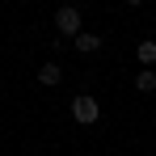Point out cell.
Instances as JSON below:
<instances>
[{
  "label": "cell",
  "instance_id": "6da1fadb",
  "mask_svg": "<svg viewBox=\"0 0 156 156\" xmlns=\"http://www.w3.org/2000/svg\"><path fill=\"white\" fill-rule=\"evenodd\" d=\"M72 118H76L80 127H93V122L101 118V105H97V97H89V93H80L76 101H72Z\"/></svg>",
  "mask_w": 156,
  "mask_h": 156
},
{
  "label": "cell",
  "instance_id": "7a4b0ae2",
  "mask_svg": "<svg viewBox=\"0 0 156 156\" xmlns=\"http://www.w3.org/2000/svg\"><path fill=\"white\" fill-rule=\"evenodd\" d=\"M55 30H59L63 38H76V34H84V30H80V9H76V4H63V9L55 13Z\"/></svg>",
  "mask_w": 156,
  "mask_h": 156
},
{
  "label": "cell",
  "instance_id": "3957f363",
  "mask_svg": "<svg viewBox=\"0 0 156 156\" xmlns=\"http://www.w3.org/2000/svg\"><path fill=\"white\" fill-rule=\"evenodd\" d=\"M72 47H76L80 55H93V51H97V47H101V38H97V34H89V30H84V34H76V38H72Z\"/></svg>",
  "mask_w": 156,
  "mask_h": 156
},
{
  "label": "cell",
  "instance_id": "277c9868",
  "mask_svg": "<svg viewBox=\"0 0 156 156\" xmlns=\"http://www.w3.org/2000/svg\"><path fill=\"white\" fill-rule=\"evenodd\" d=\"M59 80H63V72H59V63H42V68H38V84H47V89H55Z\"/></svg>",
  "mask_w": 156,
  "mask_h": 156
},
{
  "label": "cell",
  "instance_id": "5b68a950",
  "mask_svg": "<svg viewBox=\"0 0 156 156\" xmlns=\"http://www.w3.org/2000/svg\"><path fill=\"white\" fill-rule=\"evenodd\" d=\"M135 55H139V63H144V68H152V63H156V42H152V38H144V42L135 47Z\"/></svg>",
  "mask_w": 156,
  "mask_h": 156
},
{
  "label": "cell",
  "instance_id": "8992f818",
  "mask_svg": "<svg viewBox=\"0 0 156 156\" xmlns=\"http://www.w3.org/2000/svg\"><path fill=\"white\" fill-rule=\"evenodd\" d=\"M135 89H139V93H156V72L152 68H144V72L135 76Z\"/></svg>",
  "mask_w": 156,
  "mask_h": 156
},
{
  "label": "cell",
  "instance_id": "52a82bcc",
  "mask_svg": "<svg viewBox=\"0 0 156 156\" xmlns=\"http://www.w3.org/2000/svg\"><path fill=\"white\" fill-rule=\"evenodd\" d=\"M122 4H131V9H139V4H144V0H122Z\"/></svg>",
  "mask_w": 156,
  "mask_h": 156
}]
</instances>
